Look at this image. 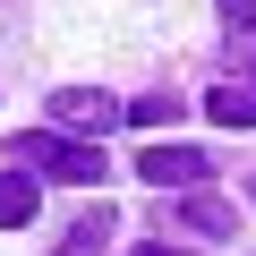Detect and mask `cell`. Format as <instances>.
Segmentation results:
<instances>
[{
	"mask_svg": "<svg viewBox=\"0 0 256 256\" xmlns=\"http://www.w3.org/2000/svg\"><path fill=\"white\" fill-rule=\"evenodd\" d=\"M9 162H18V171H43V180H60V188H94V180H102V137L34 128V137H18V146H9Z\"/></svg>",
	"mask_w": 256,
	"mask_h": 256,
	"instance_id": "cell-1",
	"label": "cell"
},
{
	"mask_svg": "<svg viewBox=\"0 0 256 256\" xmlns=\"http://www.w3.org/2000/svg\"><path fill=\"white\" fill-rule=\"evenodd\" d=\"M120 120H128V102H111L102 86H60L52 94V128H68V137H102Z\"/></svg>",
	"mask_w": 256,
	"mask_h": 256,
	"instance_id": "cell-2",
	"label": "cell"
},
{
	"mask_svg": "<svg viewBox=\"0 0 256 256\" xmlns=\"http://www.w3.org/2000/svg\"><path fill=\"white\" fill-rule=\"evenodd\" d=\"M205 171H214V162H205L196 146H162V137H154V146L137 154V180H146V188H196Z\"/></svg>",
	"mask_w": 256,
	"mask_h": 256,
	"instance_id": "cell-3",
	"label": "cell"
},
{
	"mask_svg": "<svg viewBox=\"0 0 256 256\" xmlns=\"http://www.w3.org/2000/svg\"><path fill=\"white\" fill-rule=\"evenodd\" d=\"M205 120H214V128H256V86L222 77V86L205 94Z\"/></svg>",
	"mask_w": 256,
	"mask_h": 256,
	"instance_id": "cell-4",
	"label": "cell"
},
{
	"mask_svg": "<svg viewBox=\"0 0 256 256\" xmlns=\"http://www.w3.org/2000/svg\"><path fill=\"white\" fill-rule=\"evenodd\" d=\"M34 205H43V196H34V180H26V171H0V230H26V222H34Z\"/></svg>",
	"mask_w": 256,
	"mask_h": 256,
	"instance_id": "cell-5",
	"label": "cell"
},
{
	"mask_svg": "<svg viewBox=\"0 0 256 256\" xmlns=\"http://www.w3.org/2000/svg\"><path fill=\"white\" fill-rule=\"evenodd\" d=\"M180 222H188V230H239V214H230L222 196H205V188H180Z\"/></svg>",
	"mask_w": 256,
	"mask_h": 256,
	"instance_id": "cell-6",
	"label": "cell"
},
{
	"mask_svg": "<svg viewBox=\"0 0 256 256\" xmlns=\"http://www.w3.org/2000/svg\"><path fill=\"white\" fill-rule=\"evenodd\" d=\"M111 230H120V214H111V205H94V214H86V222H77V230L60 239V256H86V248H102Z\"/></svg>",
	"mask_w": 256,
	"mask_h": 256,
	"instance_id": "cell-7",
	"label": "cell"
},
{
	"mask_svg": "<svg viewBox=\"0 0 256 256\" xmlns=\"http://www.w3.org/2000/svg\"><path fill=\"white\" fill-rule=\"evenodd\" d=\"M188 102H171V94H146V102H128V128H171Z\"/></svg>",
	"mask_w": 256,
	"mask_h": 256,
	"instance_id": "cell-8",
	"label": "cell"
},
{
	"mask_svg": "<svg viewBox=\"0 0 256 256\" xmlns=\"http://www.w3.org/2000/svg\"><path fill=\"white\" fill-rule=\"evenodd\" d=\"M222 18H230V34H239V26H256V0H222Z\"/></svg>",
	"mask_w": 256,
	"mask_h": 256,
	"instance_id": "cell-9",
	"label": "cell"
},
{
	"mask_svg": "<svg viewBox=\"0 0 256 256\" xmlns=\"http://www.w3.org/2000/svg\"><path fill=\"white\" fill-rule=\"evenodd\" d=\"M239 34H248V60H256V26H239Z\"/></svg>",
	"mask_w": 256,
	"mask_h": 256,
	"instance_id": "cell-10",
	"label": "cell"
},
{
	"mask_svg": "<svg viewBox=\"0 0 256 256\" xmlns=\"http://www.w3.org/2000/svg\"><path fill=\"white\" fill-rule=\"evenodd\" d=\"M146 256H180V248H146Z\"/></svg>",
	"mask_w": 256,
	"mask_h": 256,
	"instance_id": "cell-11",
	"label": "cell"
},
{
	"mask_svg": "<svg viewBox=\"0 0 256 256\" xmlns=\"http://www.w3.org/2000/svg\"><path fill=\"white\" fill-rule=\"evenodd\" d=\"M248 196H256V180H248Z\"/></svg>",
	"mask_w": 256,
	"mask_h": 256,
	"instance_id": "cell-12",
	"label": "cell"
}]
</instances>
